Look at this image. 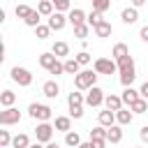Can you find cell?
I'll return each mask as SVG.
<instances>
[{"mask_svg": "<svg viewBox=\"0 0 148 148\" xmlns=\"http://www.w3.org/2000/svg\"><path fill=\"white\" fill-rule=\"evenodd\" d=\"M97 72L95 69H81L79 74H74V86L76 90H90L92 86H97Z\"/></svg>", "mask_w": 148, "mask_h": 148, "instance_id": "obj_1", "label": "cell"}, {"mask_svg": "<svg viewBox=\"0 0 148 148\" xmlns=\"http://www.w3.org/2000/svg\"><path fill=\"white\" fill-rule=\"evenodd\" d=\"M28 113H30V118H35V120H39V123H46V120L53 118L51 106H46V104H37V102H32V104L28 106Z\"/></svg>", "mask_w": 148, "mask_h": 148, "instance_id": "obj_2", "label": "cell"}, {"mask_svg": "<svg viewBox=\"0 0 148 148\" xmlns=\"http://www.w3.org/2000/svg\"><path fill=\"white\" fill-rule=\"evenodd\" d=\"M92 69H95L97 74H116V72H118V62H116L113 58H97V60L92 62Z\"/></svg>", "mask_w": 148, "mask_h": 148, "instance_id": "obj_3", "label": "cell"}, {"mask_svg": "<svg viewBox=\"0 0 148 148\" xmlns=\"http://www.w3.org/2000/svg\"><path fill=\"white\" fill-rule=\"evenodd\" d=\"M9 74H12V81L18 83L21 88H28V86L32 83V74H30V69H25V67H18V65H16V67H12Z\"/></svg>", "mask_w": 148, "mask_h": 148, "instance_id": "obj_4", "label": "cell"}, {"mask_svg": "<svg viewBox=\"0 0 148 148\" xmlns=\"http://www.w3.org/2000/svg\"><path fill=\"white\" fill-rule=\"evenodd\" d=\"M21 120V111L16 109V106H7V109H2L0 111V125H16Z\"/></svg>", "mask_w": 148, "mask_h": 148, "instance_id": "obj_5", "label": "cell"}, {"mask_svg": "<svg viewBox=\"0 0 148 148\" xmlns=\"http://www.w3.org/2000/svg\"><path fill=\"white\" fill-rule=\"evenodd\" d=\"M104 90L99 88V86H92L90 90H88V95H86V104L88 106H102L104 104Z\"/></svg>", "mask_w": 148, "mask_h": 148, "instance_id": "obj_6", "label": "cell"}, {"mask_svg": "<svg viewBox=\"0 0 148 148\" xmlns=\"http://www.w3.org/2000/svg\"><path fill=\"white\" fill-rule=\"evenodd\" d=\"M53 125H49V120L46 123H39L37 125V130H35V136H37V141H42V143H49L51 139H53Z\"/></svg>", "mask_w": 148, "mask_h": 148, "instance_id": "obj_7", "label": "cell"}, {"mask_svg": "<svg viewBox=\"0 0 148 148\" xmlns=\"http://www.w3.org/2000/svg\"><path fill=\"white\" fill-rule=\"evenodd\" d=\"M67 16H65V12H53L51 16H49V28L51 30H62L65 25H67Z\"/></svg>", "mask_w": 148, "mask_h": 148, "instance_id": "obj_8", "label": "cell"}, {"mask_svg": "<svg viewBox=\"0 0 148 148\" xmlns=\"http://www.w3.org/2000/svg\"><path fill=\"white\" fill-rule=\"evenodd\" d=\"M120 18H123V23H125V25L136 23V21H139V12H136V7H125V9L120 12Z\"/></svg>", "mask_w": 148, "mask_h": 148, "instance_id": "obj_9", "label": "cell"}, {"mask_svg": "<svg viewBox=\"0 0 148 148\" xmlns=\"http://www.w3.org/2000/svg\"><path fill=\"white\" fill-rule=\"evenodd\" d=\"M42 92H44V97H49V99H56V97L60 95V86H58L56 81H46V83L42 86Z\"/></svg>", "mask_w": 148, "mask_h": 148, "instance_id": "obj_10", "label": "cell"}, {"mask_svg": "<svg viewBox=\"0 0 148 148\" xmlns=\"http://www.w3.org/2000/svg\"><path fill=\"white\" fill-rule=\"evenodd\" d=\"M132 118H134V111H132V109H125V106H123V109L116 111V123H118V125H130Z\"/></svg>", "mask_w": 148, "mask_h": 148, "instance_id": "obj_11", "label": "cell"}, {"mask_svg": "<svg viewBox=\"0 0 148 148\" xmlns=\"http://www.w3.org/2000/svg\"><path fill=\"white\" fill-rule=\"evenodd\" d=\"M106 141L109 143H120L123 141V125H111L106 132Z\"/></svg>", "mask_w": 148, "mask_h": 148, "instance_id": "obj_12", "label": "cell"}, {"mask_svg": "<svg viewBox=\"0 0 148 148\" xmlns=\"http://www.w3.org/2000/svg\"><path fill=\"white\" fill-rule=\"evenodd\" d=\"M97 120H99V125H104V127H111V125L116 123V111H111V109H104V111H99Z\"/></svg>", "mask_w": 148, "mask_h": 148, "instance_id": "obj_13", "label": "cell"}, {"mask_svg": "<svg viewBox=\"0 0 148 148\" xmlns=\"http://www.w3.org/2000/svg\"><path fill=\"white\" fill-rule=\"evenodd\" d=\"M67 18H69V23H72V25H79V23H86V21H88L86 12H83V9H79V7H76V9H69V16H67Z\"/></svg>", "mask_w": 148, "mask_h": 148, "instance_id": "obj_14", "label": "cell"}, {"mask_svg": "<svg viewBox=\"0 0 148 148\" xmlns=\"http://www.w3.org/2000/svg\"><path fill=\"white\" fill-rule=\"evenodd\" d=\"M104 106L111 109V111H118V109H123V97L120 95H106L104 97Z\"/></svg>", "mask_w": 148, "mask_h": 148, "instance_id": "obj_15", "label": "cell"}, {"mask_svg": "<svg viewBox=\"0 0 148 148\" xmlns=\"http://www.w3.org/2000/svg\"><path fill=\"white\" fill-rule=\"evenodd\" d=\"M58 132H69L72 130V116H56V125Z\"/></svg>", "mask_w": 148, "mask_h": 148, "instance_id": "obj_16", "label": "cell"}, {"mask_svg": "<svg viewBox=\"0 0 148 148\" xmlns=\"http://www.w3.org/2000/svg\"><path fill=\"white\" fill-rule=\"evenodd\" d=\"M56 62H58V56H56L53 51H51V53H42V56H39V65H42L46 72H49V69H51Z\"/></svg>", "mask_w": 148, "mask_h": 148, "instance_id": "obj_17", "label": "cell"}, {"mask_svg": "<svg viewBox=\"0 0 148 148\" xmlns=\"http://www.w3.org/2000/svg\"><path fill=\"white\" fill-rule=\"evenodd\" d=\"M120 97H123V104H132V102H136V99L141 97V92H139V90H134L132 86H127V88L123 90V95H120Z\"/></svg>", "mask_w": 148, "mask_h": 148, "instance_id": "obj_18", "label": "cell"}, {"mask_svg": "<svg viewBox=\"0 0 148 148\" xmlns=\"http://www.w3.org/2000/svg\"><path fill=\"white\" fill-rule=\"evenodd\" d=\"M116 62H118V72H136L132 56H125V58H120V60H116Z\"/></svg>", "mask_w": 148, "mask_h": 148, "instance_id": "obj_19", "label": "cell"}, {"mask_svg": "<svg viewBox=\"0 0 148 148\" xmlns=\"http://www.w3.org/2000/svg\"><path fill=\"white\" fill-rule=\"evenodd\" d=\"M92 30H95V35H97V37H111V32H113V28H111V23H109L106 18H104L97 28H92Z\"/></svg>", "mask_w": 148, "mask_h": 148, "instance_id": "obj_20", "label": "cell"}, {"mask_svg": "<svg viewBox=\"0 0 148 148\" xmlns=\"http://www.w3.org/2000/svg\"><path fill=\"white\" fill-rule=\"evenodd\" d=\"M111 56H113V60H120V58H125V56H130V49H127V44H125V42H118V44L113 46V51H111Z\"/></svg>", "mask_w": 148, "mask_h": 148, "instance_id": "obj_21", "label": "cell"}, {"mask_svg": "<svg viewBox=\"0 0 148 148\" xmlns=\"http://www.w3.org/2000/svg\"><path fill=\"white\" fill-rule=\"evenodd\" d=\"M53 9H56V7H53L51 0H39V2H37V12H39L42 16H51Z\"/></svg>", "mask_w": 148, "mask_h": 148, "instance_id": "obj_22", "label": "cell"}, {"mask_svg": "<svg viewBox=\"0 0 148 148\" xmlns=\"http://www.w3.org/2000/svg\"><path fill=\"white\" fill-rule=\"evenodd\" d=\"M81 72V62L76 58H67L65 60V74H79Z\"/></svg>", "mask_w": 148, "mask_h": 148, "instance_id": "obj_23", "label": "cell"}, {"mask_svg": "<svg viewBox=\"0 0 148 148\" xmlns=\"http://www.w3.org/2000/svg\"><path fill=\"white\" fill-rule=\"evenodd\" d=\"M51 51H53L58 58H65V56H69V44H67V42H56Z\"/></svg>", "mask_w": 148, "mask_h": 148, "instance_id": "obj_24", "label": "cell"}, {"mask_svg": "<svg viewBox=\"0 0 148 148\" xmlns=\"http://www.w3.org/2000/svg\"><path fill=\"white\" fill-rule=\"evenodd\" d=\"M14 102H16V92H12V90H2V95H0V104L7 109V106H14Z\"/></svg>", "mask_w": 148, "mask_h": 148, "instance_id": "obj_25", "label": "cell"}, {"mask_svg": "<svg viewBox=\"0 0 148 148\" xmlns=\"http://www.w3.org/2000/svg\"><path fill=\"white\" fill-rule=\"evenodd\" d=\"M65 143L69 146V148H79V143H81V136H79V132H65Z\"/></svg>", "mask_w": 148, "mask_h": 148, "instance_id": "obj_26", "label": "cell"}, {"mask_svg": "<svg viewBox=\"0 0 148 148\" xmlns=\"http://www.w3.org/2000/svg\"><path fill=\"white\" fill-rule=\"evenodd\" d=\"M130 109H132L134 113H146V111H148V99L139 97L136 102H132V104H130Z\"/></svg>", "mask_w": 148, "mask_h": 148, "instance_id": "obj_27", "label": "cell"}, {"mask_svg": "<svg viewBox=\"0 0 148 148\" xmlns=\"http://www.w3.org/2000/svg\"><path fill=\"white\" fill-rule=\"evenodd\" d=\"M28 146H30L28 134H16V136L12 139V148H28Z\"/></svg>", "mask_w": 148, "mask_h": 148, "instance_id": "obj_28", "label": "cell"}, {"mask_svg": "<svg viewBox=\"0 0 148 148\" xmlns=\"http://www.w3.org/2000/svg\"><path fill=\"white\" fill-rule=\"evenodd\" d=\"M25 21V25H30V28H37L39 25V21H42V14L37 12V9H32L30 14H28V18H23Z\"/></svg>", "mask_w": 148, "mask_h": 148, "instance_id": "obj_29", "label": "cell"}, {"mask_svg": "<svg viewBox=\"0 0 148 148\" xmlns=\"http://www.w3.org/2000/svg\"><path fill=\"white\" fill-rule=\"evenodd\" d=\"M83 102H86V97L81 92H69L67 95V104L69 106H83Z\"/></svg>", "mask_w": 148, "mask_h": 148, "instance_id": "obj_30", "label": "cell"}, {"mask_svg": "<svg viewBox=\"0 0 148 148\" xmlns=\"http://www.w3.org/2000/svg\"><path fill=\"white\" fill-rule=\"evenodd\" d=\"M88 32H90V25H88V23H79V25H74V37L86 39V37H88Z\"/></svg>", "mask_w": 148, "mask_h": 148, "instance_id": "obj_31", "label": "cell"}, {"mask_svg": "<svg viewBox=\"0 0 148 148\" xmlns=\"http://www.w3.org/2000/svg\"><path fill=\"white\" fill-rule=\"evenodd\" d=\"M90 2H92V9L99 12V14H104L106 9H111V0H90Z\"/></svg>", "mask_w": 148, "mask_h": 148, "instance_id": "obj_32", "label": "cell"}, {"mask_svg": "<svg viewBox=\"0 0 148 148\" xmlns=\"http://www.w3.org/2000/svg\"><path fill=\"white\" fill-rule=\"evenodd\" d=\"M102 21H104V18H102V14H99V12H95V9H92V12H90V14H88V21H86V23H88V25H90V28H97V25H99V23H102Z\"/></svg>", "mask_w": 148, "mask_h": 148, "instance_id": "obj_33", "label": "cell"}, {"mask_svg": "<svg viewBox=\"0 0 148 148\" xmlns=\"http://www.w3.org/2000/svg\"><path fill=\"white\" fill-rule=\"evenodd\" d=\"M106 132H109V127L97 125V127H92V130H90V139H106Z\"/></svg>", "mask_w": 148, "mask_h": 148, "instance_id": "obj_34", "label": "cell"}, {"mask_svg": "<svg viewBox=\"0 0 148 148\" xmlns=\"http://www.w3.org/2000/svg\"><path fill=\"white\" fill-rule=\"evenodd\" d=\"M134 79H136V72H120V83L127 88V86H132L134 83Z\"/></svg>", "mask_w": 148, "mask_h": 148, "instance_id": "obj_35", "label": "cell"}, {"mask_svg": "<svg viewBox=\"0 0 148 148\" xmlns=\"http://www.w3.org/2000/svg\"><path fill=\"white\" fill-rule=\"evenodd\" d=\"M12 134H9V130H0V148H9L12 146Z\"/></svg>", "mask_w": 148, "mask_h": 148, "instance_id": "obj_36", "label": "cell"}, {"mask_svg": "<svg viewBox=\"0 0 148 148\" xmlns=\"http://www.w3.org/2000/svg\"><path fill=\"white\" fill-rule=\"evenodd\" d=\"M49 32H51V28H49V25H42V23H39V25L35 28V37H37V39H46V37H49Z\"/></svg>", "mask_w": 148, "mask_h": 148, "instance_id": "obj_37", "label": "cell"}, {"mask_svg": "<svg viewBox=\"0 0 148 148\" xmlns=\"http://www.w3.org/2000/svg\"><path fill=\"white\" fill-rule=\"evenodd\" d=\"M53 2V7H56V12H69L72 7H69V0H51Z\"/></svg>", "mask_w": 148, "mask_h": 148, "instance_id": "obj_38", "label": "cell"}, {"mask_svg": "<svg viewBox=\"0 0 148 148\" xmlns=\"http://www.w3.org/2000/svg\"><path fill=\"white\" fill-rule=\"evenodd\" d=\"M14 12H16V16H18V18H28V14L32 12V7H28V5H18Z\"/></svg>", "mask_w": 148, "mask_h": 148, "instance_id": "obj_39", "label": "cell"}, {"mask_svg": "<svg viewBox=\"0 0 148 148\" xmlns=\"http://www.w3.org/2000/svg\"><path fill=\"white\" fill-rule=\"evenodd\" d=\"M76 60H79V62H81V67H83V65H90V60H92V58H90V53H88V51H81V53H76Z\"/></svg>", "mask_w": 148, "mask_h": 148, "instance_id": "obj_40", "label": "cell"}, {"mask_svg": "<svg viewBox=\"0 0 148 148\" xmlns=\"http://www.w3.org/2000/svg\"><path fill=\"white\" fill-rule=\"evenodd\" d=\"M69 116H72V118H76V120H79V118H83V106H69Z\"/></svg>", "mask_w": 148, "mask_h": 148, "instance_id": "obj_41", "label": "cell"}, {"mask_svg": "<svg viewBox=\"0 0 148 148\" xmlns=\"http://www.w3.org/2000/svg\"><path fill=\"white\" fill-rule=\"evenodd\" d=\"M139 136H141V141H143V143H148V125H143V127L139 130Z\"/></svg>", "mask_w": 148, "mask_h": 148, "instance_id": "obj_42", "label": "cell"}, {"mask_svg": "<svg viewBox=\"0 0 148 148\" xmlns=\"http://www.w3.org/2000/svg\"><path fill=\"white\" fill-rule=\"evenodd\" d=\"M139 37H141V42H146V44H148V25H143V28L139 30Z\"/></svg>", "mask_w": 148, "mask_h": 148, "instance_id": "obj_43", "label": "cell"}, {"mask_svg": "<svg viewBox=\"0 0 148 148\" xmlns=\"http://www.w3.org/2000/svg\"><path fill=\"white\" fill-rule=\"evenodd\" d=\"M139 92H141V97H143V99H148V81H146V83H141Z\"/></svg>", "mask_w": 148, "mask_h": 148, "instance_id": "obj_44", "label": "cell"}, {"mask_svg": "<svg viewBox=\"0 0 148 148\" xmlns=\"http://www.w3.org/2000/svg\"><path fill=\"white\" fill-rule=\"evenodd\" d=\"M146 2H148V0H132V7H136V9H139V7H143Z\"/></svg>", "mask_w": 148, "mask_h": 148, "instance_id": "obj_45", "label": "cell"}, {"mask_svg": "<svg viewBox=\"0 0 148 148\" xmlns=\"http://www.w3.org/2000/svg\"><path fill=\"white\" fill-rule=\"evenodd\" d=\"M79 148H95V146H92V141H81Z\"/></svg>", "mask_w": 148, "mask_h": 148, "instance_id": "obj_46", "label": "cell"}, {"mask_svg": "<svg viewBox=\"0 0 148 148\" xmlns=\"http://www.w3.org/2000/svg\"><path fill=\"white\" fill-rule=\"evenodd\" d=\"M28 148H46V146H42V141H37V143H30Z\"/></svg>", "mask_w": 148, "mask_h": 148, "instance_id": "obj_47", "label": "cell"}, {"mask_svg": "<svg viewBox=\"0 0 148 148\" xmlns=\"http://www.w3.org/2000/svg\"><path fill=\"white\" fill-rule=\"evenodd\" d=\"M46 148H60V146H58L56 141H49V143H46Z\"/></svg>", "mask_w": 148, "mask_h": 148, "instance_id": "obj_48", "label": "cell"}, {"mask_svg": "<svg viewBox=\"0 0 148 148\" xmlns=\"http://www.w3.org/2000/svg\"><path fill=\"white\" fill-rule=\"evenodd\" d=\"M132 148H143V146H132Z\"/></svg>", "mask_w": 148, "mask_h": 148, "instance_id": "obj_49", "label": "cell"}, {"mask_svg": "<svg viewBox=\"0 0 148 148\" xmlns=\"http://www.w3.org/2000/svg\"><path fill=\"white\" fill-rule=\"evenodd\" d=\"M146 5H148V2H146Z\"/></svg>", "mask_w": 148, "mask_h": 148, "instance_id": "obj_50", "label": "cell"}]
</instances>
